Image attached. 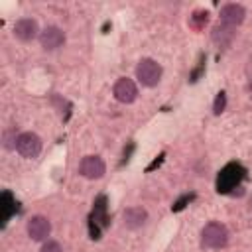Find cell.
I'll return each instance as SVG.
<instances>
[{"label":"cell","instance_id":"obj_11","mask_svg":"<svg viewBox=\"0 0 252 252\" xmlns=\"http://www.w3.org/2000/svg\"><path fill=\"white\" fill-rule=\"evenodd\" d=\"M238 179H240V167H238V165H228V167L222 169V173L219 175V181H217L219 191H228V189H232V187L238 183Z\"/></svg>","mask_w":252,"mask_h":252},{"label":"cell","instance_id":"obj_14","mask_svg":"<svg viewBox=\"0 0 252 252\" xmlns=\"http://www.w3.org/2000/svg\"><path fill=\"white\" fill-rule=\"evenodd\" d=\"M39 252H63V248H61V244L57 240H47V242H43Z\"/></svg>","mask_w":252,"mask_h":252},{"label":"cell","instance_id":"obj_5","mask_svg":"<svg viewBox=\"0 0 252 252\" xmlns=\"http://www.w3.org/2000/svg\"><path fill=\"white\" fill-rule=\"evenodd\" d=\"M112 93H114V98H116L118 102L130 104V102H134L136 96H138V87H136V83H134L132 79H128V77H120V79L114 83Z\"/></svg>","mask_w":252,"mask_h":252},{"label":"cell","instance_id":"obj_3","mask_svg":"<svg viewBox=\"0 0 252 252\" xmlns=\"http://www.w3.org/2000/svg\"><path fill=\"white\" fill-rule=\"evenodd\" d=\"M16 150L22 158H28V159L37 158L41 152V138L33 132H22V134H18Z\"/></svg>","mask_w":252,"mask_h":252},{"label":"cell","instance_id":"obj_7","mask_svg":"<svg viewBox=\"0 0 252 252\" xmlns=\"http://www.w3.org/2000/svg\"><path fill=\"white\" fill-rule=\"evenodd\" d=\"M39 43L45 51H55L65 43V33L61 28L57 26H47L41 33H39Z\"/></svg>","mask_w":252,"mask_h":252},{"label":"cell","instance_id":"obj_4","mask_svg":"<svg viewBox=\"0 0 252 252\" xmlns=\"http://www.w3.org/2000/svg\"><path fill=\"white\" fill-rule=\"evenodd\" d=\"M79 173L85 179H100L106 173V165L98 156H85L79 163Z\"/></svg>","mask_w":252,"mask_h":252},{"label":"cell","instance_id":"obj_2","mask_svg":"<svg viewBox=\"0 0 252 252\" xmlns=\"http://www.w3.org/2000/svg\"><path fill=\"white\" fill-rule=\"evenodd\" d=\"M161 65L156 61V59H140L138 65H136V79L144 85V87H156L159 81H161Z\"/></svg>","mask_w":252,"mask_h":252},{"label":"cell","instance_id":"obj_8","mask_svg":"<svg viewBox=\"0 0 252 252\" xmlns=\"http://www.w3.org/2000/svg\"><path fill=\"white\" fill-rule=\"evenodd\" d=\"M39 26L33 18H20L16 24H14V35L20 39V41H32L39 35Z\"/></svg>","mask_w":252,"mask_h":252},{"label":"cell","instance_id":"obj_15","mask_svg":"<svg viewBox=\"0 0 252 252\" xmlns=\"http://www.w3.org/2000/svg\"><path fill=\"white\" fill-rule=\"evenodd\" d=\"M248 87H250V91H252V77H250V81H248Z\"/></svg>","mask_w":252,"mask_h":252},{"label":"cell","instance_id":"obj_6","mask_svg":"<svg viewBox=\"0 0 252 252\" xmlns=\"http://www.w3.org/2000/svg\"><path fill=\"white\" fill-rule=\"evenodd\" d=\"M26 230H28V236H30L32 240H45V238L49 236V232H51V222H49L47 217L35 215V217H32V219L28 220Z\"/></svg>","mask_w":252,"mask_h":252},{"label":"cell","instance_id":"obj_1","mask_svg":"<svg viewBox=\"0 0 252 252\" xmlns=\"http://www.w3.org/2000/svg\"><path fill=\"white\" fill-rule=\"evenodd\" d=\"M228 242V230L222 222H207L201 230V246L209 250H217L226 246Z\"/></svg>","mask_w":252,"mask_h":252},{"label":"cell","instance_id":"obj_12","mask_svg":"<svg viewBox=\"0 0 252 252\" xmlns=\"http://www.w3.org/2000/svg\"><path fill=\"white\" fill-rule=\"evenodd\" d=\"M234 33H236L234 28L224 26V24H217L213 28V41L217 45H220V47H228L232 43V39H234Z\"/></svg>","mask_w":252,"mask_h":252},{"label":"cell","instance_id":"obj_9","mask_svg":"<svg viewBox=\"0 0 252 252\" xmlns=\"http://www.w3.org/2000/svg\"><path fill=\"white\" fill-rule=\"evenodd\" d=\"M244 16H246V10L240 4L230 2V4H224L220 8V24H224V26L236 28V26H240L244 22Z\"/></svg>","mask_w":252,"mask_h":252},{"label":"cell","instance_id":"obj_10","mask_svg":"<svg viewBox=\"0 0 252 252\" xmlns=\"http://www.w3.org/2000/svg\"><path fill=\"white\" fill-rule=\"evenodd\" d=\"M122 220H124V226L130 228V230H136L140 226L146 224L148 220V211L144 207H128L124 213H122Z\"/></svg>","mask_w":252,"mask_h":252},{"label":"cell","instance_id":"obj_13","mask_svg":"<svg viewBox=\"0 0 252 252\" xmlns=\"http://www.w3.org/2000/svg\"><path fill=\"white\" fill-rule=\"evenodd\" d=\"M224 106H226V94L220 91V93L217 94V98H215V104H213V112H215V114H220V112L224 110Z\"/></svg>","mask_w":252,"mask_h":252}]
</instances>
